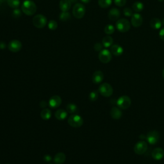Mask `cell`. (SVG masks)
Returning <instances> with one entry per match:
<instances>
[{
    "instance_id": "cell-30",
    "label": "cell",
    "mask_w": 164,
    "mask_h": 164,
    "mask_svg": "<svg viewBox=\"0 0 164 164\" xmlns=\"http://www.w3.org/2000/svg\"><path fill=\"white\" fill-rule=\"evenodd\" d=\"M70 14L68 12H62L60 15V19L62 21H66L69 19H70Z\"/></svg>"
},
{
    "instance_id": "cell-19",
    "label": "cell",
    "mask_w": 164,
    "mask_h": 164,
    "mask_svg": "<svg viewBox=\"0 0 164 164\" xmlns=\"http://www.w3.org/2000/svg\"><path fill=\"white\" fill-rule=\"evenodd\" d=\"M110 115L113 119H119L122 117L123 113L119 108L117 107H113L110 112Z\"/></svg>"
},
{
    "instance_id": "cell-5",
    "label": "cell",
    "mask_w": 164,
    "mask_h": 164,
    "mask_svg": "<svg viewBox=\"0 0 164 164\" xmlns=\"http://www.w3.org/2000/svg\"><path fill=\"white\" fill-rule=\"evenodd\" d=\"M69 124L73 127H81L83 124V118L77 114L72 115L68 119Z\"/></svg>"
},
{
    "instance_id": "cell-8",
    "label": "cell",
    "mask_w": 164,
    "mask_h": 164,
    "mask_svg": "<svg viewBox=\"0 0 164 164\" xmlns=\"http://www.w3.org/2000/svg\"><path fill=\"white\" fill-rule=\"evenodd\" d=\"M148 148V145L147 142L145 141H139L138 142L134 147V151L135 153L137 155H143L147 151Z\"/></svg>"
},
{
    "instance_id": "cell-12",
    "label": "cell",
    "mask_w": 164,
    "mask_h": 164,
    "mask_svg": "<svg viewBox=\"0 0 164 164\" xmlns=\"http://www.w3.org/2000/svg\"><path fill=\"white\" fill-rule=\"evenodd\" d=\"M131 25L134 27H140L143 23V18L141 14H139L138 13H135L133 14V16H131Z\"/></svg>"
},
{
    "instance_id": "cell-3",
    "label": "cell",
    "mask_w": 164,
    "mask_h": 164,
    "mask_svg": "<svg viewBox=\"0 0 164 164\" xmlns=\"http://www.w3.org/2000/svg\"><path fill=\"white\" fill-rule=\"evenodd\" d=\"M47 23L46 17L42 14L36 15L33 18V25L37 28H42L45 27L47 25Z\"/></svg>"
},
{
    "instance_id": "cell-44",
    "label": "cell",
    "mask_w": 164,
    "mask_h": 164,
    "mask_svg": "<svg viewBox=\"0 0 164 164\" xmlns=\"http://www.w3.org/2000/svg\"><path fill=\"white\" fill-rule=\"evenodd\" d=\"M162 25L164 26V18H163V20H162Z\"/></svg>"
},
{
    "instance_id": "cell-6",
    "label": "cell",
    "mask_w": 164,
    "mask_h": 164,
    "mask_svg": "<svg viewBox=\"0 0 164 164\" xmlns=\"http://www.w3.org/2000/svg\"><path fill=\"white\" fill-rule=\"evenodd\" d=\"M99 93L105 97H110L112 95L113 90L111 85L107 83H105L101 84L99 87Z\"/></svg>"
},
{
    "instance_id": "cell-40",
    "label": "cell",
    "mask_w": 164,
    "mask_h": 164,
    "mask_svg": "<svg viewBox=\"0 0 164 164\" xmlns=\"http://www.w3.org/2000/svg\"><path fill=\"white\" fill-rule=\"evenodd\" d=\"M6 47V45L4 42H0V49H4Z\"/></svg>"
},
{
    "instance_id": "cell-11",
    "label": "cell",
    "mask_w": 164,
    "mask_h": 164,
    "mask_svg": "<svg viewBox=\"0 0 164 164\" xmlns=\"http://www.w3.org/2000/svg\"><path fill=\"white\" fill-rule=\"evenodd\" d=\"M9 50L14 53H17L22 48L21 42L18 40H11L8 44Z\"/></svg>"
},
{
    "instance_id": "cell-36",
    "label": "cell",
    "mask_w": 164,
    "mask_h": 164,
    "mask_svg": "<svg viewBox=\"0 0 164 164\" xmlns=\"http://www.w3.org/2000/svg\"><path fill=\"white\" fill-rule=\"evenodd\" d=\"M13 16L14 17H19L21 16V12L19 9H15L13 11Z\"/></svg>"
},
{
    "instance_id": "cell-42",
    "label": "cell",
    "mask_w": 164,
    "mask_h": 164,
    "mask_svg": "<svg viewBox=\"0 0 164 164\" xmlns=\"http://www.w3.org/2000/svg\"><path fill=\"white\" fill-rule=\"evenodd\" d=\"M70 1H71V2L72 3H76L77 2L78 0H70Z\"/></svg>"
},
{
    "instance_id": "cell-35",
    "label": "cell",
    "mask_w": 164,
    "mask_h": 164,
    "mask_svg": "<svg viewBox=\"0 0 164 164\" xmlns=\"http://www.w3.org/2000/svg\"><path fill=\"white\" fill-rule=\"evenodd\" d=\"M103 44L96 43V44H95L94 48L96 51H101V50H103Z\"/></svg>"
},
{
    "instance_id": "cell-4",
    "label": "cell",
    "mask_w": 164,
    "mask_h": 164,
    "mask_svg": "<svg viewBox=\"0 0 164 164\" xmlns=\"http://www.w3.org/2000/svg\"><path fill=\"white\" fill-rule=\"evenodd\" d=\"M85 14V7L81 3H76L75 5L72 9V14L76 19H82Z\"/></svg>"
},
{
    "instance_id": "cell-41",
    "label": "cell",
    "mask_w": 164,
    "mask_h": 164,
    "mask_svg": "<svg viewBox=\"0 0 164 164\" xmlns=\"http://www.w3.org/2000/svg\"><path fill=\"white\" fill-rule=\"evenodd\" d=\"M81 2L84 3H88L90 2V0H81Z\"/></svg>"
},
{
    "instance_id": "cell-29",
    "label": "cell",
    "mask_w": 164,
    "mask_h": 164,
    "mask_svg": "<svg viewBox=\"0 0 164 164\" xmlns=\"http://www.w3.org/2000/svg\"><path fill=\"white\" fill-rule=\"evenodd\" d=\"M104 31L107 35H112L115 32V27L112 25H108L105 27Z\"/></svg>"
},
{
    "instance_id": "cell-22",
    "label": "cell",
    "mask_w": 164,
    "mask_h": 164,
    "mask_svg": "<svg viewBox=\"0 0 164 164\" xmlns=\"http://www.w3.org/2000/svg\"><path fill=\"white\" fill-rule=\"evenodd\" d=\"M54 116H55L57 119L59 120H63L68 117V112L64 110H62V109H60V110L56 111L55 113H54Z\"/></svg>"
},
{
    "instance_id": "cell-7",
    "label": "cell",
    "mask_w": 164,
    "mask_h": 164,
    "mask_svg": "<svg viewBox=\"0 0 164 164\" xmlns=\"http://www.w3.org/2000/svg\"><path fill=\"white\" fill-rule=\"evenodd\" d=\"M117 104L120 108L126 110L131 106V101L130 97L127 96H123L117 99Z\"/></svg>"
},
{
    "instance_id": "cell-24",
    "label": "cell",
    "mask_w": 164,
    "mask_h": 164,
    "mask_svg": "<svg viewBox=\"0 0 164 164\" xmlns=\"http://www.w3.org/2000/svg\"><path fill=\"white\" fill-rule=\"evenodd\" d=\"M40 116H41V118L43 120H49L51 117V112L50 109H47V108L43 109V110H42L40 113Z\"/></svg>"
},
{
    "instance_id": "cell-1",
    "label": "cell",
    "mask_w": 164,
    "mask_h": 164,
    "mask_svg": "<svg viewBox=\"0 0 164 164\" xmlns=\"http://www.w3.org/2000/svg\"><path fill=\"white\" fill-rule=\"evenodd\" d=\"M21 9L23 13L27 16H33L37 11V6L31 0H26L23 2Z\"/></svg>"
},
{
    "instance_id": "cell-9",
    "label": "cell",
    "mask_w": 164,
    "mask_h": 164,
    "mask_svg": "<svg viewBox=\"0 0 164 164\" xmlns=\"http://www.w3.org/2000/svg\"><path fill=\"white\" fill-rule=\"evenodd\" d=\"M99 60L102 63L107 64L112 60V53L108 50H103L99 53Z\"/></svg>"
},
{
    "instance_id": "cell-34",
    "label": "cell",
    "mask_w": 164,
    "mask_h": 164,
    "mask_svg": "<svg viewBox=\"0 0 164 164\" xmlns=\"http://www.w3.org/2000/svg\"><path fill=\"white\" fill-rule=\"evenodd\" d=\"M114 3L118 7H122L126 3V0H114Z\"/></svg>"
},
{
    "instance_id": "cell-45",
    "label": "cell",
    "mask_w": 164,
    "mask_h": 164,
    "mask_svg": "<svg viewBox=\"0 0 164 164\" xmlns=\"http://www.w3.org/2000/svg\"><path fill=\"white\" fill-rule=\"evenodd\" d=\"M159 2H163V0H159Z\"/></svg>"
},
{
    "instance_id": "cell-46",
    "label": "cell",
    "mask_w": 164,
    "mask_h": 164,
    "mask_svg": "<svg viewBox=\"0 0 164 164\" xmlns=\"http://www.w3.org/2000/svg\"><path fill=\"white\" fill-rule=\"evenodd\" d=\"M50 164H52V163H50Z\"/></svg>"
},
{
    "instance_id": "cell-17",
    "label": "cell",
    "mask_w": 164,
    "mask_h": 164,
    "mask_svg": "<svg viewBox=\"0 0 164 164\" xmlns=\"http://www.w3.org/2000/svg\"><path fill=\"white\" fill-rule=\"evenodd\" d=\"M71 4L70 0H60L59 7L62 12H68L71 7Z\"/></svg>"
},
{
    "instance_id": "cell-14",
    "label": "cell",
    "mask_w": 164,
    "mask_h": 164,
    "mask_svg": "<svg viewBox=\"0 0 164 164\" xmlns=\"http://www.w3.org/2000/svg\"><path fill=\"white\" fill-rule=\"evenodd\" d=\"M120 16L119 10L116 8H113L108 12V17L111 21H117Z\"/></svg>"
},
{
    "instance_id": "cell-10",
    "label": "cell",
    "mask_w": 164,
    "mask_h": 164,
    "mask_svg": "<svg viewBox=\"0 0 164 164\" xmlns=\"http://www.w3.org/2000/svg\"><path fill=\"white\" fill-rule=\"evenodd\" d=\"M159 133L156 130H152L149 131L146 135L147 141L150 144H156L159 141Z\"/></svg>"
},
{
    "instance_id": "cell-23",
    "label": "cell",
    "mask_w": 164,
    "mask_h": 164,
    "mask_svg": "<svg viewBox=\"0 0 164 164\" xmlns=\"http://www.w3.org/2000/svg\"><path fill=\"white\" fill-rule=\"evenodd\" d=\"M113 42V39L111 36H105V37L103 39L102 44L103 46L105 47H109L112 46Z\"/></svg>"
},
{
    "instance_id": "cell-2",
    "label": "cell",
    "mask_w": 164,
    "mask_h": 164,
    "mask_svg": "<svg viewBox=\"0 0 164 164\" xmlns=\"http://www.w3.org/2000/svg\"><path fill=\"white\" fill-rule=\"evenodd\" d=\"M131 27L130 23L126 19H118L116 22V28L121 33H125L128 32Z\"/></svg>"
},
{
    "instance_id": "cell-37",
    "label": "cell",
    "mask_w": 164,
    "mask_h": 164,
    "mask_svg": "<svg viewBox=\"0 0 164 164\" xmlns=\"http://www.w3.org/2000/svg\"><path fill=\"white\" fill-rule=\"evenodd\" d=\"M159 36H160V38L164 41V28H162L160 32H159Z\"/></svg>"
},
{
    "instance_id": "cell-26",
    "label": "cell",
    "mask_w": 164,
    "mask_h": 164,
    "mask_svg": "<svg viewBox=\"0 0 164 164\" xmlns=\"http://www.w3.org/2000/svg\"><path fill=\"white\" fill-rule=\"evenodd\" d=\"M67 110L70 113H75L78 112V108L77 105L74 104V103H69L67 106Z\"/></svg>"
},
{
    "instance_id": "cell-31",
    "label": "cell",
    "mask_w": 164,
    "mask_h": 164,
    "mask_svg": "<svg viewBox=\"0 0 164 164\" xmlns=\"http://www.w3.org/2000/svg\"><path fill=\"white\" fill-rule=\"evenodd\" d=\"M48 28L51 30H55L58 28V23L54 20H51L48 23Z\"/></svg>"
},
{
    "instance_id": "cell-13",
    "label": "cell",
    "mask_w": 164,
    "mask_h": 164,
    "mask_svg": "<svg viewBox=\"0 0 164 164\" xmlns=\"http://www.w3.org/2000/svg\"><path fill=\"white\" fill-rule=\"evenodd\" d=\"M61 103H62V99L59 96L57 95L53 96L50 99L49 102H48L49 106L53 108H58V106H60V105H61Z\"/></svg>"
},
{
    "instance_id": "cell-21",
    "label": "cell",
    "mask_w": 164,
    "mask_h": 164,
    "mask_svg": "<svg viewBox=\"0 0 164 164\" xmlns=\"http://www.w3.org/2000/svg\"><path fill=\"white\" fill-rule=\"evenodd\" d=\"M66 156L63 153H57L54 158V162L55 164H62L65 161Z\"/></svg>"
},
{
    "instance_id": "cell-38",
    "label": "cell",
    "mask_w": 164,
    "mask_h": 164,
    "mask_svg": "<svg viewBox=\"0 0 164 164\" xmlns=\"http://www.w3.org/2000/svg\"><path fill=\"white\" fill-rule=\"evenodd\" d=\"M44 160L47 162H50L51 160V156L50 155H46L44 157Z\"/></svg>"
},
{
    "instance_id": "cell-20",
    "label": "cell",
    "mask_w": 164,
    "mask_h": 164,
    "mask_svg": "<svg viewBox=\"0 0 164 164\" xmlns=\"http://www.w3.org/2000/svg\"><path fill=\"white\" fill-rule=\"evenodd\" d=\"M149 24L151 27L155 30L160 29L162 25V21H160V19H158V18H153V19L150 21Z\"/></svg>"
},
{
    "instance_id": "cell-16",
    "label": "cell",
    "mask_w": 164,
    "mask_h": 164,
    "mask_svg": "<svg viewBox=\"0 0 164 164\" xmlns=\"http://www.w3.org/2000/svg\"><path fill=\"white\" fill-rule=\"evenodd\" d=\"M104 79V75L101 71H96L92 75V82L94 83L98 84L103 82Z\"/></svg>"
},
{
    "instance_id": "cell-15",
    "label": "cell",
    "mask_w": 164,
    "mask_h": 164,
    "mask_svg": "<svg viewBox=\"0 0 164 164\" xmlns=\"http://www.w3.org/2000/svg\"><path fill=\"white\" fill-rule=\"evenodd\" d=\"M164 156V151L160 148H155L152 152V157L156 160H160Z\"/></svg>"
},
{
    "instance_id": "cell-32",
    "label": "cell",
    "mask_w": 164,
    "mask_h": 164,
    "mask_svg": "<svg viewBox=\"0 0 164 164\" xmlns=\"http://www.w3.org/2000/svg\"><path fill=\"white\" fill-rule=\"evenodd\" d=\"M98 98V93L97 91L94 90L91 92L89 94V99L91 101H96Z\"/></svg>"
},
{
    "instance_id": "cell-28",
    "label": "cell",
    "mask_w": 164,
    "mask_h": 164,
    "mask_svg": "<svg viewBox=\"0 0 164 164\" xmlns=\"http://www.w3.org/2000/svg\"><path fill=\"white\" fill-rule=\"evenodd\" d=\"M8 5L12 9H17L20 5V0H7Z\"/></svg>"
},
{
    "instance_id": "cell-18",
    "label": "cell",
    "mask_w": 164,
    "mask_h": 164,
    "mask_svg": "<svg viewBox=\"0 0 164 164\" xmlns=\"http://www.w3.org/2000/svg\"><path fill=\"white\" fill-rule=\"evenodd\" d=\"M123 51H124L123 48L120 45L115 44L111 46L110 52L115 56H116V57L120 56L121 54L123 53Z\"/></svg>"
},
{
    "instance_id": "cell-43",
    "label": "cell",
    "mask_w": 164,
    "mask_h": 164,
    "mask_svg": "<svg viewBox=\"0 0 164 164\" xmlns=\"http://www.w3.org/2000/svg\"><path fill=\"white\" fill-rule=\"evenodd\" d=\"M162 76H163V78L164 79V69H163V71H162Z\"/></svg>"
},
{
    "instance_id": "cell-25",
    "label": "cell",
    "mask_w": 164,
    "mask_h": 164,
    "mask_svg": "<svg viewBox=\"0 0 164 164\" xmlns=\"http://www.w3.org/2000/svg\"><path fill=\"white\" fill-rule=\"evenodd\" d=\"M132 8H133V10H134L135 12L138 13V12H142L143 10V9L144 8V6L142 2H136L133 4Z\"/></svg>"
},
{
    "instance_id": "cell-39",
    "label": "cell",
    "mask_w": 164,
    "mask_h": 164,
    "mask_svg": "<svg viewBox=\"0 0 164 164\" xmlns=\"http://www.w3.org/2000/svg\"><path fill=\"white\" fill-rule=\"evenodd\" d=\"M40 105L41 108H45L46 106H47V104L45 101H42L40 103Z\"/></svg>"
},
{
    "instance_id": "cell-33",
    "label": "cell",
    "mask_w": 164,
    "mask_h": 164,
    "mask_svg": "<svg viewBox=\"0 0 164 164\" xmlns=\"http://www.w3.org/2000/svg\"><path fill=\"white\" fill-rule=\"evenodd\" d=\"M123 14L126 17H131L133 16V10L130 8H125L123 10Z\"/></svg>"
},
{
    "instance_id": "cell-27",
    "label": "cell",
    "mask_w": 164,
    "mask_h": 164,
    "mask_svg": "<svg viewBox=\"0 0 164 164\" xmlns=\"http://www.w3.org/2000/svg\"><path fill=\"white\" fill-rule=\"evenodd\" d=\"M112 3V0H98V4L101 8L106 9L110 7Z\"/></svg>"
}]
</instances>
